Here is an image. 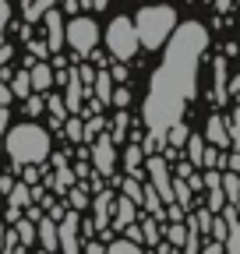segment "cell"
I'll use <instances>...</instances> for the list:
<instances>
[{"instance_id":"obj_1","label":"cell","mask_w":240,"mask_h":254,"mask_svg":"<svg viewBox=\"0 0 240 254\" xmlns=\"http://www.w3.org/2000/svg\"><path fill=\"white\" fill-rule=\"evenodd\" d=\"M208 46V28L201 21H184L173 28V36L166 39V57L163 67L152 74L148 85L141 117L148 124V131L166 141V131L180 120V113L187 110L198 88V60Z\"/></svg>"},{"instance_id":"obj_2","label":"cell","mask_w":240,"mask_h":254,"mask_svg":"<svg viewBox=\"0 0 240 254\" xmlns=\"http://www.w3.org/2000/svg\"><path fill=\"white\" fill-rule=\"evenodd\" d=\"M4 148H7V155L14 159L18 166H39V163L50 159L53 145H50V131H46V127H39L36 120H28V124H18V127L7 131Z\"/></svg>"},{"instance_id":"obj_3","label":"cell","mask_w":240,"mask_h":254,"mask_svg":"<svg viewBox=\"0 0 240 254\" xmlns=\"http://www.w3.org/2000/svg\"><path fill=\"white\" fill-rule=\"evenodd\" d=\"M134 28H138L141 46L159 50V46H166V39L173 36V28H177V11H173V7H166V4L141 7V11L134 14Z\"/></svg>"},{"instance_id":"obj_4","label":"cell","mask_w":240,"mask_h":254,"mask_svg":"<svg viewBox=\"0 0 240 254\" xmlns=\"http://www.w3.org/2000/svg\"><path fill=\"white\" fill-rule=\"evenodd\" d=\"M138 46H141V39H138L134 21L124 18V14H117V18L106 25V50H110V57H117V60H131V57L138 53Z\"/></svg>"},{"instance_id":"obj_5","label":"cell","mask_w":240,"mask_h":254,"mask_svg":"<svg viewBox=\"0 0 240 254\" xmlns=\"http://www.w3.org/2000/svg\"><path fill=\"white\" fill-rule=\"evenodd\" d=\"M64 39H67V46H71L74 53L88 57V53H92V50L99 46V25H96L92 18L78 14V18H71V21H67V28H64Z\"/></svg>"},{"instance_id":"obj_6","label":"cell","mask_w":240,"mask_h":254,"mask_svg":"<svg viewBox=\"0 0 240 254\" xmlns=\"http://www.w3.org/2000/svg\"><path fill=\"white\" fill-rule=\"evenodd\" d=\"M145 173H148V184L159 190V198H163L166 205H170V201H177V198H173V173H170V163H166L163 155H148Z\"/></svg>"},{"instance_id":"obj_7","label":"cell","mask_w":240,"mask_h":254,"mask_svg":"<svg viewBox=\"0 0 240 254\" xmlns=\"http://www.w3.org/2000/svg\"><path fill=\"white\" fill-rule=\"evenodd\" d=\"M92 163H96V173H99V177H113V166H117L113 138H96V145H92Z\"/></svg>"},{"instance_id":"obj_8","label":"cell","mask_w":240,"mask_h":254,"mask_svg":"<svg viewBox=\"0 0 240 254\" xmlns=\"http://www.w3.org/2000/svg\"><path fill=\"white\" fill-rule=\"evenodd\" d=\"M78 222H81V215H78V208H71V212H64V219L57 222V230H60V247H64L67 254H74L81 244H78Z\"/></svg>"},{"instance_id":"obj_9","label":"cell","mask_w":240,"mask_h":254,"mask_svg":"<svg viewBox=\"0 0 240 254\" xmlns=\"http://www.w3.org/2000/svg\"><path fill=\"white\" fill-rule=\"evenodd\" d=\"M43 21H46V32H50V39H46L50 53H60V50H64V18H60V11H50L46 7Z\"/></svg>"},{"instance_id":"obj_10","label":"cell","mask_w":240,"mask_h":254,"mask_svg":"<svg viewBox=\"0 0 240 254\" xmlns=\"http://www.w3.org/2000/svg\"><path fill=\"white\" fill-rule=\"evenodd\" d=\"M205 141H212L216 148H230V127H226V120L216 113V117H208V124H205Z\"/></svg>"},{"instance_id":"obj_11","label":"cell","mask_w":240,"mask_h":254,"mask_svg":"<svg viewBox=\"0 0 240 254\" xmlns=\"http://www.w3.org/2000/svg\"><path fill=\"white\" fill-rule=\"evenodd\" d=\"M127 222H134V201L127 194L113 198V230H124Z\"/></svg>"},{"instance_id":"obj_12","label":"cell","mask_w":240,"mask_h":254,"mask_svg":"<svg viewBox=\"0 0 240 254\" xmlns=\"http://www.w3.org/2000/svg\"><path fill=\"white\" fill-rule=\"evenodd\" d=\"M36 226H39V244H43L46 251H57V247H60V230H57V219H53V215H43V219L36 222Z\"/></svg>"},{"instance_id":"obj_13","label":"cell","mask_w":240,"mask_h":254,"mask_svg":"<svg viewBox=\"0 0 240 254\" xmlns=\"http://www.w3.org/2000/svg\"><path fill=\"white\" fill-rule=\"evenodd\" d=\"M28 78H32V88L36 92H46L57 81V71L50 67V64H28Z\"/></svg>"},{"instance_id":"obj_14","label":"cell","mask_w":240,"mask_h":254,"mask_svg":"<svg viewBox=\"0 0 240 254\" xmlns=\"http://www.w3.org/2000/svg\"><path fill=\"white\" fill-rule=\"evenodd\" d=\"M81 74L78 71H67V85H64V92H67V110L71 113H81Z\"/></svg>"},{"instance_id":"obj_15","label":"cell","mask_w":240,"mask_h":254,"mask_svg":"<svg viewBox=\"0 0 240 254\" xmlns=\"http://www.w3.org/2000/svg\"><path fill=\"white\" fill-rule=\"evenodd\" d=\"M113 184L120 187V194H127V198H131L134 205H138V201L145 198V184H141V180H138L134 173H131V177H124V180H120V177H113Z\"/></svg>"},{"instance_id":"obj_16","label":"cell","mask_w":240,"mask_h":254,"mask_svg":"<svg viewBox=\"0 0 240 254\" xmlns=\"http://www.w3.org/2000/svg\"><path fill=\"white\" fill-rule=\"evenodd\" d=\"M92 88H96V99H99L103 106H110V99H113V74L99 71L96 81H92Z\"/></svg>"},{"instance_id":"obj_17","label":"cell","mask_w":240,"mask_h":254,"mask_svg":"<svg viewBox=\"0 0 240 254\" xmlns=\"http://www.w3.org/2000/svg\"><path fill=\"white\" fill-rule=\"evenodd\" d=\"M11 92L18 95V99H28L36 88H32V78H28V71H18L14 78H11Z\"/></svg>"},{"instance_id":"obj_18","label":"cell","mask_w":240,"mask_h":254,"mask_svg":"<svg viewBox=\"0 0 240 254\" xmlns=\"http://www.w3.org/2000/svg\"><path fill=\"white\" fill-rule=\"evenodd\" d=\"M28 201H32V190H28V180H25V184H14V187L7 190V205H18V208H25Z\"/></svg>"},{"instance_id":"obj_19","label":"cell","mask_w":240,"mask_h":254,"mask_svg":"<svg viewBox=\"0 0 240 254\" xmlns=\"http://www.w3.org/2000/svg\"><path fill=\"white\" fill-rule=\"evenodd\" d=\"M14 230H18V240H21L25 247H32V244H36V219H18V222H14Z\"/></svg>"},{"instance_id":"obj_20","label":"cell","mask_w":240,"mask_h":254,"mask_svg":"<svg viewBox=\"0 0 240 254\" xmlns=\"http://www.w3.org/2000/svg\"><path fill=\"white\" fill-rule=\"evenodd\" d=\"M141 159H145V148H141V145H131V148H127V155H124V166H127L134 177H141V173H145V170H141Z\"/></svg>"},{"instance_id":"obj_21","label":"cell","mask_w":240,"mask_h":254,"mask_svg":"<svg viewBox=\"0 0 240 254\" xmlns=\"http://www.w3.org/2000/svg\"><path fill=\"white\" fill-rule=\"evenodd\" d=\"M110 208H113V194H110V190H99V194H96V219H99V226H106Z\"/></svg>"},{"instance_id":"obj_22","label":"cell","mask_w":240,"mask_h":254,"mask_svg":"<svg viewBox=\"0 0 240 254\" xmlns=\"http://www.w3.org/2000/svg\"><path fill=\"white\" fill-rule=\"evenodd\" d=\"M106 254H141V240H113L106 244Z\"/></svg>"},{"instance_id":"obj_23","label":"cell","mask_w":240,"mask_h":254,"mask_svg":"<svg viewBox=\"0 0 240 254\" xmlns=\"http://www.w3.org/2000/svg\"><path fill=\"white\" fill-rule=\"evenodd\" d=\"M223 190H226L230 201H240V173L237 170H226L223 173Z\"/></svg>"},{"instance_id":"obj_24","label":"cell","mask_w":240,"mask_h":254,"mask_svg":"<svg viewBox=\"0 0 240 254\" xmlns=\"http://www.w3.org/2000/svg\"><path fill=\"white\" fill-rule=\"evenodd\" d=\"M187 159L194 166H201V159H205V138L201 134H187Z\"/></svg>"},{"instance_id":"obj_25","label":"cell","mask_w":240,"mask_h":254,"mask_svg":"<svg viewBox=\"0 0 240 254\" xmlns=\"http://www.w3.org/2000/svg\"><path fill=\"white\" fill-rule=\"evenodd\" d=\"M53 187H57V190H67V187H74V173L67 170V163H64V159H57V180H53Z\"/></svg>"},{"instance_id":"obj_26","label":"cell","mask_w":240,"mask_h":254,"mask_svg":"<svg viewBox=\"0 0 240 254\" xmlns=\"http://www.w3.org/2000/svg\"><path fill=\"white\" fill-rule=\"evenodd\" d=\"M191 184H187V177H173V198L180 201V205H191Z\"/></svg>"},{"instance_id":"obj_27","label":"cell","mask_w":240,"mask_h":254,"mask_svg":"<svg viewBox=\"0 0 240 254\" xmlns=\"http://www.w3.org/2000/svg\"><path fill=\"white\" fill-rule=\"evenodd\" d=\"M230 198H226V190H223V184L219 187H208V212H223V205H226Z\"/></svg>"},{"instance_id":"obj_28","label":"cell","mask_w":240,"mask_h":254,"mask_svg":"<svg viewBox=\"0 0 240 254\" xmlns=\"http://www.w3.org/2000/svg\"><path fill=\"white\" fill-rule=\"evenodd\" d=\"M187 134H191V131H187V127L177 120V124L170 127V131H166V141H170L173 148H177V145H187Z\"/></svg>"},{"instance_id":"obj_29","label":"cell","mask_w":240,"mask_h":254,"mask_svg":"<svg viewBox=\"0 0 240 254\" xmlns=\"http://www.w3.org/2000/svg\"><path fill=\"white\" fill-rule=\"evenodd\" d=\"M46 110L53 113V120H57V124H64V113H71V110H67V103L60 99V95H50V99H46Z\"/></svg>"},{"instance_id":"obj_30","label":"cell","mask_w":240,"mask_h":254,"mask_svg":"<svg viewBox=\"0 0 240 254\" xmlns=\"http://www.w3.org/2000/svg\"><path fill=\"white\" fill-rule=\"evenodd\" d=\"M141 237H145V244H148V247H156V244H159V233H156V215L141 222Z\"/></svg>"},{"instance_id":"obj_31","label":"cell","mask_w":240,"mask_h":254,"mask_svg":"<svg viewBox=\"0 0 240 254\" xmlns=\"http://www.w3.org/2000/svg\"><path fill=\"white\" fill-rule=\"evenodd\" d=\"M166 237H170V244H173V247H184V240H187V237H184V222L177 219L173 226H166Z\"/></svg>"},{"instance_id":"obj_32","label":"cell","mask_w":240,"mask_h":254,"mask_svg":"<svg viewBox=\"0 0 240 254\" xmlns=\"http://www.w3.org/2000/svg\"><path fill=\"white\" fill-rule=\"evenodd\" d=\"M64 131H67V138H71V141H85V124H81V120H67Z\"/></svg>"},{"instance_id":"obj_33","label":"cell","mask_w":240,"mask_h":254,"mask_svg":"<svg viewBox=\"0 0 240 254\" xmlns=\"http://www.w3.org/2000/svg\"><path fill=\"white\" fill-rule=\"evenodd\" d=\"M46 110V103L39 99V95H28V99H25V113H32V117H39Z\"/></svg>"},{"instance_id":"obj_34","label":"cell","mask_w":240,"mask_h":254,"mask_svg":"<svg viewBox=\"0 0 240 254\" xmlns=\"http://www.w3.org/2000/svg\"><path fill=\"white\" fill-rule=\"evenodd\" d=\"M4 251H7V254H11V251H25V244L18 240V230H14V233H11V230L4 233Z\"/></svg>"},{"instance_id":"obj_35","label":"cell","mask_w":240,"mask_h":254,"mask_svg":"<svg viewBox=\"0 0 240 254\" xmlns=\"http://www.w3.org/2000/svg\"><path fill=\"white\" fill-rule=\"evenodd\" d=\"M110 103H113V106H120V110H124V106L131 103V92H127L124 85H120V88H113V99H110Z\"/></svg>"},{"instance_id":"obj_36","label":"cell","mask_w":240,"mask_h":254,"mask_svg":"<svg viewBox=\"0 0 240 254\" xmlns=\"http://www.w3.org/2000/svg\"><path fill=\"white\" fill-rule=\"evenodd\" d=\"M99 131H103V120H99V117H96V120H88V124H85V141H92Z\"/></svg>"},{"instance_id":"obj_37","label":"cell","mask_w":240,"mask_h":254,"mask_svg":"<svg viewBox=\"0 0 240 254\" xmlns=\"http://www.w3.org/2000/svg\"><path fill=\"white\" fill-rule=\"evenodd\" d=\"M11 99H14V92L7 88V78H0V106H11Z\"/></svg>"},{"instance_id":"obj_38","label":"cell","mask_w":240,"mask_h":254,"mask_svg":"<svg viewBox=\"0 0 240 254\" xmlns=\"http://www.w3.org/2000/svg\"><path fill=\"white\" fill-rule=\"evenodd\" d=\"M67 198H71V205H74V208H85V205H88V198H85V190H81V187H74Z\"/></svg>"},{"instance_id":"obj_39","label":"cell","mask_w":240,"mask_h":254,"mask_svg":"<svg viewBox=\"0 0 240 254\" xmlns=\"http://www.w3.org/2000/svg\"><path fill=\"white\" fill-rule=\"evenodd\" d=\"M205 254H226V244L223 240H208L205 244Z\"/></svg>"},{"instance_id":"obj_40","label":"cell","mask_w":240,"mask_h":254,"mask_svg":"<svg viewBox=\"0 0 240 254\" xmlns=\"http://www.w3.org/2000/svg\"><path fill=\"white\" fill-rule=\"evenodd\" d=\"M7 18H11V4H7V0H0V28L7 25Z\"/></svg>"},{"instance_id":"obj_41","label":"cell","mask_w":240,"mask_h":254,"mask_svg":"<svg viewBox=\"0 0 240 254\" xmlns=\"http://www.w3.org/2000/svg\"><path fill=\"white\" fill-rule=\"evenodd\" d=\"M194 173V163H191V159H187V163H180L177 166V177H191Z\"/></svg>"},{"instance_id":"obj_42","label":"cell","mask_w":240,"mask_h":254,"mask_svg":"<svg viewBox=\"0 0 240 254\" xmlns=\"http://www.w3.org/2000/svg\"><path fill=\"white\" fill-rule=\"evenodd\" d=\"M7 60H11V46L0 39V64H7Z\"/></svg>"},{"instance_id":"obj_43","label":"cell","mask_w":240,"mask_h":254,"mask_svg":"<svg viewBox=\"0 0 240 254\" xmlns=\"http://www.w3.org/2000/svg\"><path fill=\"white\" fill-rule=\"evenodd\" d=\"M230 92H233V99H237V103H240V74H237V78H233V81H230Z\"/></svg>"},{"instance_id":"obj_44","label":"cell","mask_w":240,"mask_h":254,"mask_svg":"<svg viewBox=\"0 0 240 254\" xmlns=\"http://www.w3.org/2000/svg\"><path fill=\"white\" fill-rule=\"evenodd\" d=\"M25 208H28V219H36V222L43 219V208H36V205H25Z\"/></svg>"},{"instance_id":"obj_45","label":"cell","mask_w":240,"mask_h":254,"mask_svg":"<svg viewBox=\"0 0 240 254\" xmlns=\"http://www.w3.org/2000/svg\"><path fill=\"white\" fill-rule=\"evenodd\" d=\"M50 215L60 222V219H64V205H50Z\"/></svg>"},{"instance_id":"obj_46","label":"cell","mask_w":240,"mask_h":254,"mask_svg":"<svg viewBox=\"0 0 240 254\" xmlns=\"http://www.w3.org/2000/svg\"><path fill=\"white\" fill-rule=\"evenodd\" d=\"M226 170H237V173H240V152L230 155V166H226Z\"/></svg>"},{"instance_id":"obj_47","label":"cell","mask_w":240,"mask_h":254,"mask_svg":"<svg viewBox=\"0 0 240 254\" xmlns=\"http://www.w3.org/2000/svg\"><path fill=\"white\" fill-rule=\"evenodd\" d=\"M11 187H14V180H11V177H0V190H4V194H7Z\"/></svg>"},{"instance_id":"obj_48","label":"cell","mask_w":240,"mask_h":254,"mask_svg":"<svg viewBox=\"0 0 240 254\" xmlns=\"http://www.w3.org/2000/svg\"><path fill=\"white\" fill-rule=\"evenodd\" d=\"M92 7H96V11H103V7H110V0H92Z\"/></svg>"},{"instance_id":"obj_49","label":"cell","mask_w":240,"mask_h":254,"mask_svg":"<svg viewBox=\"0 0 240 254\" xmlns=\"http://www.w3.org/2000/svg\"><path fill=\"white\" fill-rule=\"evenodd\" d=\"M0 251H4V222H0Z\"/></svg>"}]
</instances>
